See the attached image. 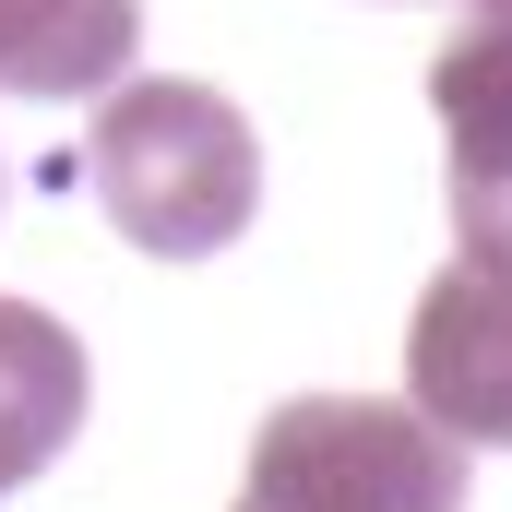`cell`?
<instances>
[{
  "instance_id": "obj_3",
  "label": "cell",
  "mask_w": 512,
  "mask_h": 512,
  "mask_svg": "<svg viewBox=\"0 0 512 512\" xmlns=\"http://www.w3.org/2000/svg\"><path fill=\"white\" fill-rule=\"evenodd\" d=\"M405 405L453 429L465 453H512V262L429 274L405 322Z\"/></svg>"
},
{
  "instance_id": "obj_2",
  "label": "cell",
  "mask_w": 512,
  "mask_h": 512,
  "mask_svg": "<svg viewBox=\"0 0 512 512\" xmlns=\"http://www.w3.org/2000/svg\"><path fill=\"white\" fill-rule=\"evenodd\" d=\"M227 512H465V441L393 393H298L262 417Z\"/></svg>"
},
{
  "instance_id": "obj_4",
  "label": "cell",
  "mask_w": 512,
  "mask_h": 512,
  "mask_svg": "<svg viewBox=\"0 0 512 512\" xmlns=\"http://www.w3.org/2000/svg\"><path fill=\"white\" fill-rule=\"evenodd\" d=\"M429 108L453 131V239H465V262H512V24H465L429 60Z\"/></svg>"
},
{
  "instance_id": "obj_5",
  "label": "cell",
  "mask_w": 512,
  "mask_h": 512,
  "mask_svg": "<svg viewBox=\"0 0 512 512\" xmlns=\"http://www.w3.org/2000/svg\"><path fill=\"white\" fill-rule=\"evenodd\" d=\"M72 429H84V346H72V322H48L36 298H0V501L24 477H48Z\"/></svg>"
},
{
  "instance_id": "obj_7",
  "label": "cell",
  "mask_w": 512,
  "mask_h": 512,
  "mask_svg": "<svg viewBox=\"0 0 512 512\" xmlns=\"http://www.w3.org/2000/svg\"><path fill=\"white\" fill-rule=\"evenodd\" d=\"M477 12H489V24H512V0H477Z\"/></svg>"
},
{
  "instance_id": "obj_1",
  "label": "cell",
  "mask_w": 512,
  "mask_h": 512,
  "mask_svg": "<svg viewBox=\"0 0 512 512\" xmlns=\"http://www.w3.org/2000/svg\"><path fill=\"white\" fill-rule=\"evenodd\" d=\"M84 179H96L108 227H120L131 251H155V262H203V251H227L262 215L251 120H239L215 84H167V72L108 84L96 143H84Z\"/></svg>"
},
{
  "instance_id": "obj_6",
  "label": "cell",
  "mask_w": 512,
  "mask_h": 512,
  "mask_svg": "<svg viewBox=\"0 0 512 512\" xmlns=\"http://www.w3.org/2000/svg\"><path fill=\"white\" fill-rule=\"evenodd\" d=\"M143 0H0V96H108L131 84Z\"/></svg>"
}]
</instances>
